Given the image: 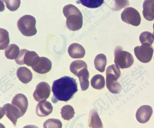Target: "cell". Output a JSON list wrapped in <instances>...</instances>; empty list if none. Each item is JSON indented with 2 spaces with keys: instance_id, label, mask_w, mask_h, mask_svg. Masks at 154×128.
<instances>
[{
  "instance_id": "25",
  "label": "cell",
  "mask_w": 154,
  "mask_h": 128,
  "mask_svg": "<svg viewBox=\"0 0 154 128\" xmlns=\"http://www.w3.org/2000/svg\"><path fill=\"white\" fill-rule=\"evenodd\" d=\"M85 68H87V64L82 60H77L72 62L69 67L70 71L75 76L79 71Z\"/></svg>"
},
{
  "instance_id": "26",
  "label": "cell",
  "mask_w": 154,
  "mask_h": 128,
  "mask_svg": "<svg viewBox=\"0 0 154 128\" xmlns=\"http://www.w3.org/2000/svg\"><path fill=\"white\" fill-rule=\"evenodd\" d=\"M61 117L64 120H69L74 117V109L70 105H66L61 109Z\"/></svg>"
},
{
  "instance_id": "30",
  "label": "cell",
  "mask_w": 154,
  "mask_h": 128,
  "mask_svg": "<svg viewBox=\"0 0 154 128\" xmlns=\"http://www.w3.org/2000/svg\"><path fill=\"white\" fill-rule=\"evenodd\" d=\"M6 6L10 11H14L19 8L20 0H5Z\"/></svg>"
},
{
  "instance_id": "4",
  "label": "cell",
  "mask_w": 154,
  "mask_h": 128,
  "mask_svg": "<svg viewBox=\"0 0 154 128\" xmlns=\"http://www.w3.org/2000/svg\"><path fill=\"white\" fill-rule=\"evenodd\" d=\"M36 23L35 19L33 16L26 15L21 17L18 20L17 26L19 30L23 35L31 36L37 33Z\"/></svg>"
},
{
  "instance_id": "27",
  "label": "cell",
  "mask_w": 154,
  "mask_h": 128,
  "mask_svg": "<svg viewBox=\"0 0 154 128\" xmlns=\"http://www.w3.org/2000/svg\"><path fill=\"white\" fill-rule=\"evenodd\" d=\"M104 0H78L76 2L89 8H97L102 5Z\"/></svg>"
},
{
  "instance_id": "24",
  "label": "cell",
  "mask_w": 154,
  "mask_h": 128,
  "mask_svg": "<svg viewBox=\"0 0 154 128\" xmlns=\"http://www.w3.org/2000/svg\"><path fill=\"white\" fill-rule=\"evenodd\" d=\"M139 40L142 45L150 46L154 42V38L151 33L148 31H144L140 35Z\"/></svg>"
},
{
  "instance_id": "18",
  "label": "cell",
  "mask_w": 154,
  "mask_h": 128,
  "mask_svg": "<svg viewBox=\"0 0 154 128\" xmlns=\"http://www.w3.org/2000/svg\"><path fill=\"white\" fill-rule=\"evenodd\" d=\"M76 76L79 78L81 90L83 91L87 89L89 84V73L87 68H85L80 70Z\"/></svg>"
},
{
  "instance_id": "32",
  "label": "cell",
  "mask_w": 154,
  "mask_h": 128,
  "mask_svg": "<svg viewBox=\"0 0 154 128\" xmlns=\"http://www.w3.org/2000/svg\"></svg>"
},
{
  "instance_id": "23",
  "label": "cell",
  "mask_w": 154,
  "mask_h": 128,
  "mask_svg": "<svg viewBox=\"0 0 154 128\" xmlns=\"http://www.w3.org/2000/svg\"><path fill=\"white\" fill-rule=\"evenodd\" d=\"M91 83L94 88L99 90L102 89L105 86L104 77L100 74L96 75L92 78Z\"/></svg>"
},
{
  "instance_id": "13",
  "label": "cell",
  "mask_w": 154,
  "mask_h": 128,
  "mask_svg": "<svg viewBox=\"0 0 154 128\" xmlns=\"http://www.w3.org/2000/svg\"><path fill=\"white\" fill-rule=\"evenodd\" d=\"M11 103L20 110L23 116L28 106V101L26 97L22 93L17 94L13 98Z\"/></svg>"
},
{
  "instance_id": "28",
  "label": "cell",
  "mask_w": 154,
  "mask_h": 128,
  "mask_svg": "<svg viewBox=\"0 0 154 128\" xmlns=\"http://www.w3.org/2000/svg\"><path fill=\"white\" fill-rule=\"evenodd\" d=\"M0 50L6 48L10 42L9 33L5 29L0 28Z\"/></svg>"
},
{
  "instance_id": "29",
  "label": "cell",
  "mask_w": 154,
  "mask_h": 128,
  "mask_svg": "<svg viewBox=\"0 0 154 128\" xmlns=\"http://www.w3.org/2000/svg\"><path fill=\"white\" fill-rule=\"evenodd\" d=\"M62 127V123L59 119L54 118L49 119L45 121L43 127L45 128H59Z\"/></svg>"
},
{
  "instance_id": "21",
  "label": "cell",
  "mask_w": 154,
  "mask_h": 128,
  "mask_svg": "<svg viewBox=\"0 0 154 128\" xmlns=\"http://www.w3.org/2000/svg\"><path fill=\"white\" fill-rule=\"evenodd\" d=\"M107 63L106 58L105 55L100 54L97 55L94 60L95 68L101 72H104Z\"/></svg>"
},
{
  "instance_id": "10",
  "label": "cell",
  "mask_w": 154,
  "mask_h": 128,
  "mask_svg": "<svg viewBox=\"0 0 154 128\" xmlns=\"http://www.w3.org/2000/svg\"><path fill=\"white\" fill-rule=\"evenodd\" d=\"M1 110L3 113L16 126L17 119L23 116L20 110L12 104L7 103L3 105Z\"/></svg>"
},
{
  "instance_id": "20",
  "label": "cell",
  "mask_w": 154,
  "mask_h": 128,
  "mask_svg": "<svg viewBox=\"0 0 154 128\" xmlns=\"http://www.w3.org/2000/svg\"><path fill=\"white\" fill-rule=\"evenodd\" d=\"M89 126L92 128H102L103 124L98 114L95 109L91 111L89 114Z\"/></svg>"
},
{
  "instance_id": "17",
  "label": "cell",
  "mask_w": 154,
  "mask_h": 128,
  "mask_svg": "<svg viewBox=\"0 0 154 128\" xmlns=\"http://www.w3.org/2000/svg\"><path fill=\"white\" fill-rule=\"evenodd\" d=\"M17 75L22 83L27 84L32 80V74L30 70L25 67H19L17 72Z\"/></svg>"
},
{
  "instance_id": "9",
  "label": "cell",
  "mask_w": 154,
  "mask_h": 128,
  "mask_svg": "<svg viewBox=\"0 0 154 128\" xmlns=\"http://www.w3.org/2000/svg\"><path fill=\"white\" fill-rule=\"evenodd\" d=\"M51 92L50 85L47 83L42 82L36 86L33 96L34 99L37 102L46 100L49 98Z\"/></svg>"
},
{
  "instance_id": "14",
  "label": "cell",
  "mask_w": 154,
  "mask_h": 128,
  "mask_svg": "<svg viewBox=\"0 0 154 128\" xmlns=\"http://www.w3.org/2000/svg\"><path fill=\"white\" fill-rule=\"evenodd\" d=\"M53 110V107L51 103L46 100H43L37 104L35 111L38 116L44 117L51 114Z\"/></svg>"
},
{
  "instance_id": "19",
  "label": "cell",
  "mask_w": 154,
  "mask_h": 128,
  "mask_svg": "<svg viewBox=\"0 0 154 128\" xmlns=\"http://www.w3.org/2000/svg\"><path fill=\"white\" fill-rule=\"evenodd\" d=\"M107 5L112 11H117L129 5L128 0H105Z\"/></svg>"
},
{
  "instance_id": "12",
  "label": "cell",
  "mask_w": 154,
  "mask_h": 128,
  "mask_svg": "<svg viewBox=\"0 0 154 128\" xmlns=\"http://www.w3.org/2000/svg\"><path fill=\"white\" fill-rule=\"evenodd\" d=\"M51 67V61L47 58L42 57H40L37 64L32 67L35 72L40 74H44L49 72Z\"/></svg>"
},
{
  "instance_id": "1",
  "label": "cell",
  "mask_w": 154,
  "mask_h": 128,
  "mask_svg": "<svg viewBox=\"0 0 154 128\" xmlns=\"http://www.w3.org/2000/svg\"><path fill=\"white\" fill-rule=\"evenodd\" d=\"M52 90V102L56 103L59 101H67L73 97L78 90L77 83L74 78L64 76L54 81Z\"/></svg>"
},
{
  "instance_id": "6",
  "label": "cell",
  "mask_w": 154,
  "mask_h": 128,
  "mask_svg": "<svg viewBox=\"0 0 154 128\" xmlns=\"http://www.w3.org/2000/svg\"><path fill=\"white\" fill-rule=\"evenodd\" d=\"M39 58L38 54L34 51H29L25 49H21L15 61L19 65L26 64L32 67L37 64Z\"/></svg>"
},
{
  "instance_id": "7",
  "label": "cell",
  "mask_w": 154,
  "mask_h": 128,
  "mask_svg": "<svg viewBox=\"0 0 154 128\" xmlns=\"http://www.w3.org/2000/svg\"><path fill=\"white\" fill-rule=\"evenodd\" d=\"M122 20L128 24L137 26L141 22L140 14L138 11L132 7L125 8L121 14Z\"/></svg>"
},
{
  "instance_id": "31",
  "label": "cell",
  "mask_w": 154,
  "mask_h": 128,
  "mask_svg": "<svg viewBox=\"0 0 154 128\" xmlns=\"http://www.w3.org/2000/svg\"><path fill=\"white\" fill-rule=\"evenodd\" d=\"M153 32L152 34H153V36L154 38V23H153Z\"/></svg>"
},
{
  "instance_id": "16",
  "label": "cell",
  "mask_w": 154,
  "mask_h": 128,
  "mask_svg": "<svg viewBox=\"0 0 154 128\" xmlns=\"http://www.w3.org/2000/svg\"><path fill=\"white\" fill-rule=\"evenodd\" d=\"M142 11L144 17L146 20H154V0H145L143 2Z\"/></svg>"
},
{
  "instance_id": "22",
  "label": "cell",
  "mask_w": 154,
  "mask_h": 128,
  "mask_svg": "<svg viewBox=\"0 0 154 128\" xmlns=\"http://www.w3.org/2000/svg\"><path fill=\"white\" fill-rule=\"evenodd\" d=\"M20 49L18 46L14 44L10 45L5 51V57L8 59H16L20 53Z\"/></svg>"
},
{
  "instance_id": "8",
  "label": "cell",
  "mask_w": 154,
  "mask_h": 128,
  "mask_svg": "<svg viewBox=\"0 0 154 128\" xmlns=\"http://www.w3.org/2000/svg\"><path fill=\"white\" fill-rule=\"evenodd\" d=\"M135 55L139 61L143 63H147L151 60L153 48L152 46H138L134 49Z\"/></svg>"
},
{
  "instance_id": "3",
  "label": "cell",
  "mask_w": 154,
  "mask_h": 128,
  "mask_svg": "<svg viewBox=\"0 0 154 128\" xmlns=\"http://www.w3.org/2000/svg\"><path fill=\"white\" fill-rule=\"evenodd\" d=\"M121 75L118 67L114 64L109 66L106 70V84L107 88L111 93L117 94L121 91V86L117 80Z\"/></svg>"
},
{
  "instance_id": "15",
  "label": "cell",
  "mask_w": 154,
  "mask_h": 128,
  "mask_svg": "<svg viewBox=\"0 0 154 128\" xmlns=\"http://www.w3.org/2000/svg\"><path fill=\"white\" fill-rule=\"evenodd\" d=\"M68 52L71 58H83L85 53L84 47L78 43L71 44L68 49Z\"/></svg>"
},
{
  "instance_id": "2",
  "label": "cell",
  "mask_w": 154,
  "mask_h": 128,
  "mask_svg": "<svg viewBox=\"0 0 154 128\" xmlns=\"http://www.w3.org/2000/svg\"><path fill=\"white\" fill-rule=\"evenodd\" d=\"M63 13L66 18L67 28L72 31L80 29L83 24V17L80 10L74 5L69 4L63 8Z\"/></svg>"
},
{
  "instance_id": "5",
  "label": "cell",
  "mask_w": 154,
  "mask_h": 128,
  "mask_svg": "<svg viewBox=\"0 0 154 128\" xmlns=\"http://www.w3.org/2000/svg\"><path fill=\"white\" fill-rule=\"evenodd\" d=\"M114 62L116 66L121 69L130 67L133 64L134 59L132 55L125 51L119 46L116 47L114 51Z\"/></svg>"
},
{
  "instance_id": "11",
  "label": "cell",
  "mask_w": 154,
  "mask_h": 128,
  "mask_svg": "<svg viewBox=\"0 0 154 128\" xmlns=\"http://www.w3.org/2000/svg\"><path fill=\"white\" fill-rule=\"evenodd\" d=\"M152 112V109L150 106L147 105H142L137 111L136 114V119L140 123H145L149 120Z\"/></svg>"
}]
</instances>
